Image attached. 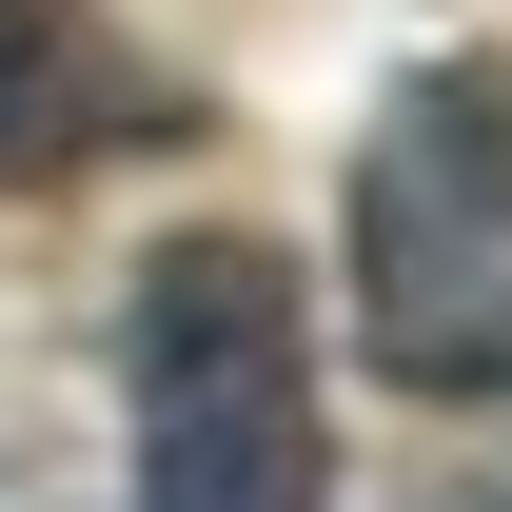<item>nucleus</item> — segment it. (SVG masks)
I'll list each match as a JSON object with an SVG mask.
<instances>
[{
    "label": "nucleus",
    "mask_w": 512,
    "mask_h": 512,
    "mask_svg": "<svg viewBox=\"0 0 512 512\" xmlns=\"http://www.w3.org/2000/svg\"><path fill=\"white\" fill-rule=\"evenodd\" d=\"M138 512H335L316 296L276 237L138 256Z\"/></svg>",
    "instance_id": "nucleus-1"
},
{
    "label": "nucleus",
    "mask_w": 512,
    "mask_h": 512,
    "mask_svg": "<svg viewBox=\"0 0 512 512\" xmlns=\"http://www.w3.org/2000/svg\"><path fill=\"white\" fill-rule=\"evenodd\" d=\"M355 335L394 394H512V79L414 60L355 138Z\"/></svg>",
    "instance_id": "nucleus-2"
},
{
    "label": "nucleus",
    "mask_w": 512,
    "mask_h": 512,
    "mask_svg": "<svg viewBox=\"0 0 512 512\" xmlns=\"http://www.w3.org/2000/svg\"><path fill=\"white\" fill-rule=\"evenodd\" d=\"M414 512H512V493H414Z\"/></svg>",
    "instance_id": "nucleus-4"
},
{
    "label": "nucleus",
    "mask_w": 512,
    "mask_h": 512,
    "mask_svg": "<svg viewBox=\"0 0 512 512\" xmlns=\"http://www.w3.org/2000/svg\"><path fill=\"white\" fill-rule=\"evenodd\" d=\"M197 99L138 60L99 0H0V197L79 178V158H119V138H178Z\"/></svg>",
    "instance_id": "nucleus-3"
}]
</instances>
